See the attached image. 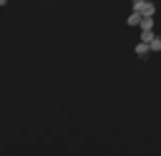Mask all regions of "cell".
Returning <instances> with one entry per match:
<instances>
[{
  "label": "cell",
  "instance_id": "obj_2",
  "mask_svg": "<svg viewBox=\"0 0 161 156\" xmlns=\"http://www.w3.org/2000/svg\"><path fill=\"white\" fill-rule=\"evenodd\" d=\"M133 53H136L138 58H146V55L151 53V43H143V40H138V43H136V48H133Z\"/></svg>",
  "mask_w": 161,
  "mask_h": 156
},
{
  "label": "cell",
  "instance_id": "obj_5",
  "mask_svg": "<svg viewBox=\"0 0 161 156\" xmlns=\"http://www.w3.org/2000/svg\"><path fill=\"white\" fill-rule=\"evenodd\" d=\"M138 28H141V30H153V18H143Z\"/></svg>",
  "mask_w": 161,
  "mask_h": 156
},
{
  "label": "cell",
  "instance_id": "obj_7",
  "mask_svg": "<svg viewBox=\"0 0 161 156\" xmlns=\"http://www.w3.org/2000/svg\"><path fill=\"white\" fill-rule=\"evenodd\" d=\"M8 3H10V0H0V8H5V5H8Z\"/></svg>",
  "mask_w": 161,
  "mask_h": 156
},
{
  "label": "cell",
  "instance_id": "obj_8",
  "mask_svg": "<svg viewBox=\"0 0 161 156\" xmlns=\"http://www.w3.org/2000/svg\"><path fill=\"white\" fill-rule=\"evenodd\" d=\"M131 3H133V0H131Z\"/></svg>",
  "mask_w": 161,
  "mask_h": 156
},
{
  "label": "cell",
  "instance_id": "obj_6",
  "mask_svg": "<svg viewBox=\"0 0 161 156\" xmlns=\"http://www.w3.org/2000/svg\"><path fill=\"white\" fill-rule=\"evenodd\" d=\"M158 50H161V38L156 35V38L151 40V53H158Z\"/></svg>",
  "mask_w": 161,
  "mask_h": 156
},
{
  "label": "cell",
  "instance_id": "obj_3",
  "mask_svg": "<svg viewBox=\"0 0 161 156\" xmlns=\"http://www.w3.org/2000/svg\"><path fill=\"white\" fill-rule=\"evenodd\" d=\"M141 20H143V15H141L138 10H131V15H128V20H126V23H128L131 28H136V25H141Z\"/></svg>",
  "mask_w": 161,
  "mask_h": 156
},
{
  "label": "cell",
  "instance_id": "obj_1",
  "mask_svg": "<svg viewBox=\"0 0 161 156\" xmlns=\"http://www.w3.org/2000/svg\"><path fill=\"white\" fill-rule=\"evenodd\" d=\"M131 10H138L143 18H153L156 15V5L148 3V0H133L131 3Z\"/></svg>",
  "mask_w": 161,
  "mask_h": 156
},
{
  "label": "cell",
  "instance_id": "obj_4",
  "mask_svg": "<svg viewBox=\"0 0 161 156\" xmlns=\"http://www.w3.org/2000/svg\"><path fill=\"white\" fill-rule=\"evenodd\" d=\"M153 38H156V33H153V30H141V38H138V40H143V43H151Z\"/></svg>",
  "mask_w": 161,
  "mask_h": 156
}]
</instances>
